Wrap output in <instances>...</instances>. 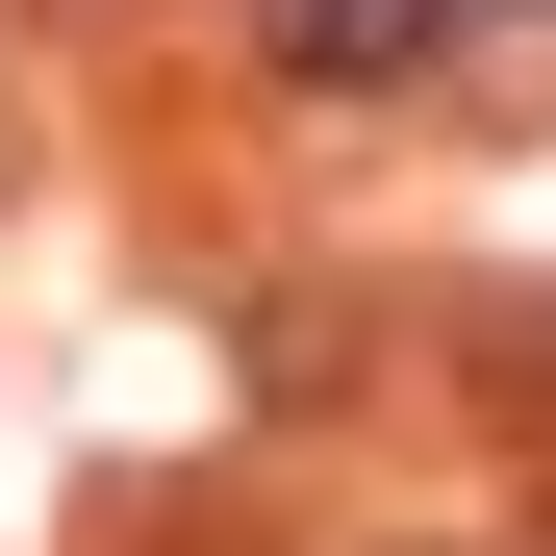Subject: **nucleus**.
<instances>
[{"instance_id":"nucleus-1","label":"nucleus","mask_w":556,"mask_h":556,"mask_svg":"<svg viewBox=\"0 0 556 556\" xmlns=\"http://www.w3.org/2000/svg\"><path fill=\"white\" fill-rule=\"evenodd\" d=\"M253 51L304 76V102H405V76L455 51V0H253Z\"/></svg>"},{"instance_id":"nucleus-2","label":"nucleus","mask_w":556,"mask_h":556,"mask_svg":"<svg viewBox=\"0 0 556 556\" xmlns=\"http://www.w3.org/2000/svg\"><path fill=\"white\" fill-rule=\"evenodd\" d=\"M430 76H481L506 127H556V0H455V51H430Z\"/></svg>"}]
</instances>
